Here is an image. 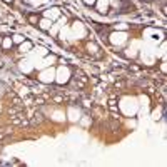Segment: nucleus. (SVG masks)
Returning <instances> with one entry per match:
<instances>
[{"instance_id": "f257e3e1", "label": "nucleus", "mask_w": 167, "mask_h": 167, "mask_svg": "<svg viewBox=\"0 0 167 167\" xmlns=\"http://www.w3.org/2000/svg\"><path fill=\"white\" fill-rule=\"evenodd\" d=\"M111 40H112V44L120 45V44H124V42L127 40V34L125 32H114V34L111 35Z\"/></svg>"}, {"instance_id": "f03ea898", "label": "nucleus", "mask_w": 167, "mask_h": 167, "mask_svg": "<svg viewBox=\"0 0 167 167\" xmlns=\"http://www.w3.org/2000/svg\"><path fill=\"white\" fill-rule=\"evenodd\" d=\"M57 80H59L60 84H64V82H67L69 80V69L67 67H62V69H59V72H57Z\"/></svg>"}, {"instance_id": "7ed1b4c3", "label": "nucleus", "mask_w": 167, "mask_h": 167, "mask_svg": "<svg viewBox=\"0 0 167 167\" xmlns=\"http://www.w3.org/2000/svg\"><path fill=\"white\" fill-rule=\"evenodd\" d=\"M38 79H40L42 82H45V84L52 82V80H54V70H52V69H49V70H45V72H42Z\"/></svg>"}, {"instance_id": "20e7f679", "label": "nucleus", "mask_w": 167, "mask_h": 167, "mask_svg": "<svg viewBox=\"0 0 167 167\" xmlns=\"http://www.w3.org/2000/svg\"><path fill=\"white\" fill-rule=\"evenodd\" d=\"M59 15H60L59 9H50V10H47V12H45V17H47V19H50V20L57 19Z\"/></svg>"}, {"instance_id": "39448f33", "label": "nucleus", "mask_w": 167, "mask_h": 167, "mask_svg": "<svg viewBox=\"0 0 167 167\" xmlns=\"http://www.w3.org/2000/svg\"><path fill=\"white\" fill-rule=\"evenodd\" d=\"M32 67H34V65H32V64L28 62V60H24V62H20V69H22L24 72H30Z\"/></svg>"}, {"instance_id": "423d86ee", "label": "nucleus", "mask_w": 167, "mask_h": 167, "mask_svg": "<svg viewBox=\"0 0 167 167\" xmlns=\"http://www.w3.org/2000/svg\"><path fill=\"white\" fill-rule=\"evenodd\" d=\"M74 32H75V34H79L80 37H82V35H84V27H82V24H80V22H75V25H74Z\"/></svg>"}, {"instance_id": "0eeeda50", "label": "nucleus", "mask_w": 167, "mask_h": 167, "mask_svg": "<svg viewBox=\"0 0 167 167\" xmlns=\"http://www.w3.org/2000/svg\"><path fill=\"white\" fill-rule=\"evenodd\" d=\"M30 49H32V44H30V42H25V40H24L22 44H20V50H22V52H28Z\"/></svg>"}, {"instance_id": "6e6552de", "label": "nucleus", "mask_w": 167, "mask_h": 167, "mask_svg": "<svg viewBox=\"0 0 167 167\" xmlns=\"http://www.w3.org/2000/svg\"><path fill=\"white\" fill-rule=\"evenodd\" d=\"M99 10H100V12H105V10H107V0H100V2H99Z\"/></svg>"}, {"instance_id": "1a4fd4ad", "label": "nucleus", "mask_w": 167, "mask_h": 167, "mask_svg": "<svg viewBox=\"0 0 167 167\" xmlns=\"http://www.w3.org/2000/svg\"><path fill=\"white\" fill-rule=\"evenodd\" d=\"M50 25H52V24H50V20H49V19H44V20L40 22V27L45 28V30H47V28H50Z\"/></svg>"}, {"instance_id": "9d476101", "label": "nucleus", "mask_w": 167, "mask_h": 167, "mask_svg": "<svg viewBox=\"0 0 167 167\" xmlns=\"http://www.w3.org/2000/svg\"><path fill=\"white\" fill-rule=\"evenodd\" d=\"M3 47H5V49L12 47V40H10V38H5V40H3Z\"/></svg>"}, {"instance_id": "9b49d317", "label": "nucleus", "mask_w": 167, "mask_h": 167, "mask_svg": "<svg viewBox=\"0 0 167 167\" xmlns=\"http://www.w3.org/2000/svg\"><path fill=\"white\" fill-rule=\"evenodd\" d=\"M13 42H19V44H22V42H24V37H22V35H15V37H13Z\"/></svg>"}, {"instance_id": "f8f14e48", "label": "nucleus", "mask_w": 167, "mask_h": 167, "mask_svg": "<svg viewBox=\"0 0 167 167\" xmlns=\"http://www.w3.org/2000/svg\"><path fill=\"white\" fill-rule=\"evenodd\" d=\"M87 47H89V50H90V52H95V50H97V47H95L94 44H89Z\"/></svg>"}, {"instance_id": "ddd939ff", "label": "nucleus", "mask_w": 167, "mask_h": 167, "mask_svg": "<svg viewBox=\"0 0 167 167\" xmlns=\"http://www.w3.org/2000/svg\"><path fill=\"white\" fill-rule=\"evenodd\" d=\"M32 3H34V5H38V3H42V0H30Z\"/></svg>"}, {"instance_id": "4468645a", "label": "nucleus", "mask_w": 167, "mask_h": 167, "mask_svg": "<svg viewBox=\"0 0 167 167\" xmlns=\"http://www.w3.org/2000/svg\"><path fill=\"white\" fill-rule=\"evenodd\" d=\"M84 2H85V3H90V5H92V3L95 2V0H84Z\"/></svg>"}, {"instance_id": "2eb2a0df", "label": "nucleus", "mask_w": 167, "mask_h": 167, "mask_svg": "<svg viewBox=\"0 0 167 167\" xmlns=\"http://www.w3.org/2000/svg\"><path fill=\"white\" fill-rule=\"evenodd\" d=\"M5 2H10V0H5Z\"/></svg>"}]
</instances>
